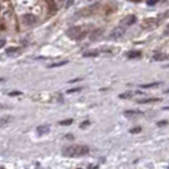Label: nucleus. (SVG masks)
Here are the masks:
<instances>
[{"label":"nucleus","instance_id":"2","mask_svg":"<svg viewBox=\"0 0 169 169\" xmlns=\"http://www.w3.org/2000/svg\"><path fill=\"white\" fill-rule=\"evenodd\" d=\"M87 33H88L87 31L81 30V27H71L66 31V34L73 39H83L87 36Z\"/></svg>","mask_w":169,"mask_h":169},{"label":"nucleus","instance_id":"28","mask_svg":"<svg viewBox=\"0 0 169 169\" xmlns=\"http://www.w3.org/2000/svg\"><path fill=\"white\" fill-rule=\"evenodd\" d=\"M3 107H4V106H3V104H0V108H3Z\"/></svg>","mask_w":169,"mask_h":169},{"label":"nucleus","instance_id":"17","mask_svg":"<svg viewBox=\"0 0 169 169\" xmlns=\"http://www.w3.org/2000/svg\"><path fill=\"white\" fill-rule=\"evenodd\" d=\"M73 123V120H66V121H61L60 125L61 126H69V125H71Z\"/></svg>","mask_w":169,"mask_h":169},{"label":"nucleus","instance_id":"15","mask_svg":"<svg viewBox=\"0 0 169 169\" xmlns=\"http://www.w3.org/2000/svg\"><path fill=\"white\" fill-rule=\"evenodd\" d=\"M84 56L85 57H95V56H98V52H85Z\"/></svg>","mask_w":169,"mask_h":169},{"label":"nucleus","instance_id":"26","mask_svg":"<svg viewBox=\"0 0 169 169\" xmlns=\"http://www.w3.org/2000/svg\"><path fill=\"white\" fill-rule=\"evenodd\" d=\"M165 33H167V34H168V36H169V25H168V27H167V31H165Z\"/></svg>","mask_w":169,"mask_h":169},{"label":"nucleus","instance_id":"27","mask_svg":"<svg viewBox=\"0 0 169 169\" xmlns=\"http://www.w3.org/2000/svg\"><path fill=\"white\" fill-rule=\"evenodd\" d=\"M165 93H169V89H167V90H165Z\"/></svg>","mask_w":169,"mask_h":169},{"label":"nucleus","instance_id":"21","mask_svg":"<svg viewBox=\"0 0 169 169\" xmlns=\"http://www.w3.org/2000/svg\"><path fill=\"white\" fill-rule=\"evenodd\" d=\"M88 125H89V121H85V122H83V123L80 125V127H81V129H84V127H87Z\"/></svg>","mask_w":169,"mask_h":169},{"label":"nucleus","instance_id":"4","mask_svg":"<svg viewBox=\"0 0 169 169\" xmlns=\"http://www.w3.org/2000/svg\"><path fill=\"white\" fill-rule=\"evenodd\" d=\"M135 21H136V17H135V16H129V17H126V19H123V21H122L121 25H123L125 28H127L129 25L134 24V23H135Z\"/></svg>","mask_w":169,"mask_h":169},{"label":"nucleus","instance_id":"25","mask_svg":"<svg viewBox=\"0 0 169 169\" xmlns=\"http://www.w3.org/2000/svg\"><path fill=\"white\" fill-rule=\"evenodd\" d=\"M18 94H21L19 92H13V93H10V95H18Z\"/></svg>","mask_w":169,"mask_h":169},{"label":"nucleus","instance_id":"12","mask_svg":"<svg viewBox=\"0 0 169 169\" xmlns=\"http://www.w3.org/2000/svg\"><path fill=\"white\" fill-rule=\"evenodd\" d=\"M136 115H140V112H139V111H126V112H123V116H126V117L136 116Z\"/></svg>","mask_w":169,"mask_h":169},{"label":"nucleus","instance_id":"1","mask_svg":"<svg viewBox=\"0 0 169 169\" xmlns=\"http://www.w3.org/2000/svg\"><path fill=\"white\" fill-rule=\"evenodd\" d=\"M89 153V148L84 146V145H70L67 148L64 149L62 154L65 157L69 158H79V157H84Z\"/></svg>","mask_w":169,"mask_h":169},{"label":"nucleus","instance_id":"29","mask_svg":"<svg viewBox=\"0 0 169 169\" xmlns=\"http://www.w3.org/2000/svg\"><path fill=\"white\" fill-rule=\"evenodd\" d=\"M0 81H3V79H0Z\"/></svg>","mask_w":169,"mask_h":169},{"label":"nucleus","instance_id":"5","mask_svg":"<svg viewBox=\"0 0 169 169\" xmlns=\"http://www.w3.org/2000/svg\"><path fill=\"white\" fill-rule=\"evenodd\" d=\"M50 126L48 125H43V126H38L37 127V132H38V135H45V134H47L48 131H50Z\"/></svg>","mask_w":169,"mask_h":169},{"label":"nucleus","instance_id":"9","mask_svg":"<svg viewBox=\"0 0 169 169\" xmlns=\"http://www.w3.org/2000/svg\"><path fill=\"white\" fill-rule=\"evenodd\" d=\"M7 53L10 55V56H13V55H18V53H21V48H18V47L8 48V50H7Z\"/></svg>","mask_w":169,"mask_h":169},{"label":"nucleus","instance_id":"10","mask_svg":"<svg viewBox=\"0 0 169 169\" xmlns=\"http://www.w3.org/2000/svg\"><path fill=\"white\" fill-rule=\"evenodd\" d=\"M10 121H11V117H3V118H0V127H4V126H7Z\"/></svg>","mask_w":169,"mask_h":169},{"label":"nucleus","instance_id":"16","mask_svg":"<svg viewBox=\"0 0 169 169\" xmlns=\"http://www.w3.org/2000/svg\"><path fill=\"white\" fill-rule=\"evenodd\" d=\"M99 34H102V31H101V30H98V31H97V33L94 32V33L92 34V39H93V41H94V39H98V36H99Z\"/></svg>","mask_w":169,"mask_h":169},{"label":"nucleus","instance_id":"11","mask_svg":"<svg viewBox=\"0 0 169 169\" xmlns=\"http://www.w3.org/2000/svg\"><path fill=\"white\" fill-rule=\"evenodd\" d=\"M67 64V61L65 60V61H59V62H55V64H51V65H48V69H53V67H59V66H64V65H66Z\"/></svg>","mask_w":169,"mask_h":169},{"label":"nucleus","instance_id":"7","mask_svg":"<svg viewBox=\"0 0 169 169\" xmlns=\"http://www.w3.org/2000/svg\"><path fill=\"white\" fill-rule=\"evenodd\" d=\"M159 98H148V99H137V103H151V102H159Z\"/></svg>","mask_w":169,"mask_h":169},{"label":"nucleus","instance_id":"3","mask_svg":"<svg viewBox=\"0 0 169 169\" xmlns=\"http://www.w3.org/2000/svg\"><path fill=\"white\" fill-rule=\"evenodd\" d=\"M125 32H126V28H125L123 25H118L117 28H115V30L111 32L109 38H111V39H117V38L122 37V36L125 34Z\"/></svg>","mask_w":169,"mask_h":169},{"label":"nucleus","instance_id":"24","mask_svg":"<svg viewBox=\"0 0 169 169\" xmlns=\"http://www.w3.org/2000/svg\"><path fill=\"white\" fill-rule=\"evenodd\" d=\"M155 3H157V0H149V2H148V4H149V5H154Z\"/></svg>","mask_w":169,"mask_h":169},{"label":"nucleus","instance_id":"8","mask_svg":"<svg viewBox=\"0 0 169 169\" xmlns=\"http://www.w3.org/2000/svg\"><path fill=\"white\" fill-rule=\"evenodd\" d=\"M140 56H141V52H140V51H130L127 53L129 59H137V57H140Z\"/></svg>","mask_w":169,"mask_h":169},{"label":"nucleus","instance_id":"14","mask_svg":"<svg viewBox=\"0 0 169 169\" xmlns=\"http://www.w3.org/2000/svg\"><path fill=\"white\" fill-rule=\"evenodd\" d=\"M165 59V56L163 55V53H157L155 56H154V60H158V61H160V60H164Z\"/></svg>","mask_w":169,"mask_h":169},{"label":"nucleus","instance_id":"18","mask_svg":"<svg viewBox=\"0 0 169 169\" xmlns=\"http://www.w3.org/2000/svg\"><path fill=\"white\" fill-rule=\"evenodd\" d=\"M140 131H141V127H135V129L130 130V132H131V134H139Z\"/></svg>","mask_w":169,"mask_h":169},{"label":"nucleus","instance_id":"19","mask_svg":"<svg viewBox=\"0 0 169 169\" xmlns=\"http://www.w3.org/2000/svg\"><path fill=\"white\" fill-rule=\"evenodd\" d=\"M79 90H81V88H74V89H70V90H67V93H74V92H79Z\"/></svg>","mask_w":169,"mask_h":169},{"label":"nucleus","instance_id":"22","mask_svg":"<svg viewBox=\"0 0 169 169\" xmlns=\"http://www.w3.org/2000/svg\"><path fill=\"white\" fill-rule=\"evenodd\" d=\"M5 46V39H0V48Z\"/></svg>","mask_w":169,"mask_h":169},{"label":"nucleus","instance_id":"20","mask_svg":"<svg viewBox=\"0 0 169 169\" xmlns=\"http://www.w3.org/2000/svg\"><path fill=\"white\" fill-rule=\"evenodd\" d=\"M73 3H74V0H67V2H66V8H70Z\"/></svg>","mask_w":169,"mask_h":169},{"label":"nucleus","instance_id":"23","mask_svg":"<svg viewBox=\"0 0 169 169\" xmlns=\"http://www.w3.org/2000/svg\"><path fill=\"white\" fill-rule=\"evenodd\" d=\"M168 122L167 121H160V122H158V126H165Z\"/></svg>","mask_w":169,"mask_h":169},{"label":"nucleus","instance_id":"6","mask_svg":"<svg viewBox=\"0 0 169 169\" xmlns=\"http://www.w3.org/2000/svg\"><path fill=\"white\" fill-rule=\"evenodd\" d=\"M135 94H141V92H126V93L120 94V98L121 99H129V98H131Z\"/></svg>","mask_w":169,"mask_h":169},{"label":"nucleus","instance_id":"13","mask_svg":"<svg viewBox=\"0 0 169 169\" xmlns=\"http://www.w3.org/2000/svg\"><path fill=\"white\" fill-rule=\"evenodd\" d=\"M159 83H150V84H141L140 88H153V87H158Z\"/></svg>","mask_w":169,"mask_h":169}]
</instances>
